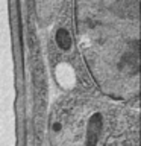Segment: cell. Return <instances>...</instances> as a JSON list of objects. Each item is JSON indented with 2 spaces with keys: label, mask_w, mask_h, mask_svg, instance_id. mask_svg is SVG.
Instances as JSON below:
<instances>
[{
  "label": "cell",
  "mask_w": 141,
  "mask_h": 146,
  "mask_svg": "<svg viewBox=\"0 0 141 146\" xmlns=\"http://www.w3.org/2000/svg\"><path fill=\"white\" fill-rule=\"evenodd\" d=\"M100 129H102V116H100V114H94V116L90 119V123H88V131H86V146H96Z\"/></svg>",
  "instance_id": "1"
},
{
  "label": "cell",
  "mask_w": 141,
  "mask_h": 146,
  "mask_svg": "<svg viewBox=\"0 0 141 146\" xmlns=\"http://www.w3.org/2000/svg\"><path fill=\"white\" fill-rule=\"evenodd\" d=\"M56 43H58L59 47L64 49V50L70 49L71 41H70V35H68V32L65 29H59L56 32Z\"/></svg>",
  "instance_id": "2"
}]
</instances>
